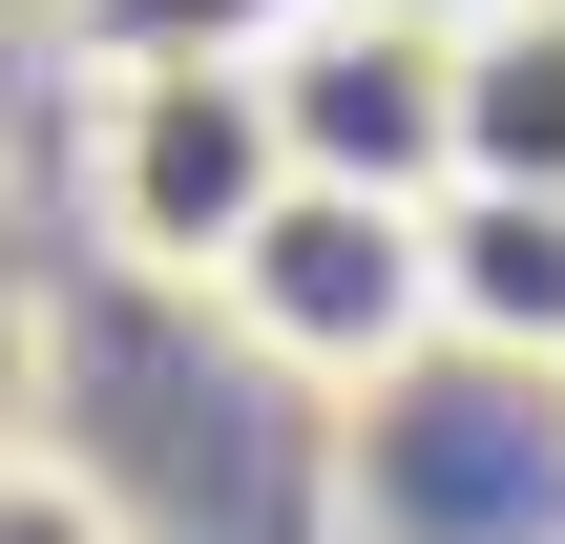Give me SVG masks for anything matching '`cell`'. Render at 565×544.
I'll return each instance as SVG.
<instances>
[{
    "label": "cell",
    "mask_w": 565,
    "mask_h": 544,
    "mask_svg": "<svg viewBox=\"0 0 565 544\" xmlns=\"http://www.w3.org/2000/svg\"><path fill=\"white\" fill-rule=\"evenodd\" d=\"M210 314L273 377H315V398H398L440 356V210H398V189H273V231L210 273Z\"/></svg>",
    "instance_id": "obj_1"
},
{
    "label": "cell",
    "mask_w": 565,
    "mask_h": 544,
    "mask_svg": "<svg viewBox=\"0 0 565 544\" xmlns=\"http://www.w3.org/2000/svg\"><path fill=\"white\" fill-rule=\"evenodd\" d=\"M294 147H273V84L252 63H147V84H84V231L168 294H210L252 231H273Z\"/></svg>",
    "instance_id": "obj_2"
},
{
    "label": "cell",
    "mask_w": 565,
    "mask_h": 544,
    "mask_svg": "<svg viewBox=\"0 0 565 544\" xmlns=\"http://www.w3.org/2000/svg\"><path fill=\"white\" fill-rule=\"evenodd\" d=\"M252 84H273L294 189H398V210L461 189V0H294Z\"/></svg>",
    "instance_id": "obj_3"
},
{
    "label": "cell",
    "mask_w": 565,
    "mask_h": 544,
    "mask_svg": "<svg viewBox=\"0 0 565 544\" xmlns=\"http://www.w3.org/2000/svg\"><path fill=\"white\" fill-rule=\"evenodd\" d=\"M440 335L503 356V377H565V210H524V189H440Z\"/></svg>",
    "instance_id": "obj_4"
},
{
    "label": "cell",
    "mask_w": 565,
    "mask_h": 544,
    "mask_svg": "<svg viewBox=\"0 0 565 544\" xmlns=\"http://www.w3.org/2000/svg\"><path fill=\"white\" fill-rule=\"evenodd\" d=\"M461 189L565 210V0H461Z\"/></svg>",
    "instance_id": "obj_5"
},
{
    "label": "cell",
    "mask_w": 565,
    "mask_h": 544,
    "mask_svg": "<svg viewBox=\"0 0 565 544\" xmlns=\"http://www.w3.org/2000/svg\"><path fill=\"white\" fill-rule=\"evenodd\" d=\"M42 21H63L84 84H147V63H273V42H294V0H42Z\"/></svg>",
    "instance_id": "obj_6"
},
{
    "label": "cell",
    "mask_w": 565,
    "mask_h": 544,
    "mask_svg": "<svg viewBox=\"0 0 565 544\" xmlns=\"http://www.w3.org/2000/svg\"><path fill=\"white\" fill-rule=\"evenodd\" d=\"M0 544H126V482L42 419H0Z\"/></svg>",
    "instance_id": "obj_7"
}]
</instances>
